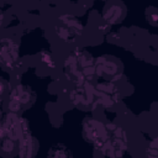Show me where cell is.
Here are the masks:
<instances>
[{
    "label": "cell",
    "instance_id": "30bf717a",
    "mask_svg": "<svg viewBox=\"0 0 158 158\" xmlns=\"http://www.w3.org/2000/svg\"><path fill=\"white\" fill-rule=\"evenodd\" d=\"M56 35L59 40H62L64 42H69L77 36V33L73 30H70L69 27H67L64 25H59L56 27Z\"/></svg>",
    "mask_w": 158,
    "mask_h": 158
},
{
    "label": "cell",
    "instance_id": "ba28073f",
    "mask_svg": "<svg viewBox=\"0 0 158 158\" xmlns=\"http://www.w3.org/2000/svg\"><path fill=\"white\" fill-rule=\"evenodd\" d=\"M19 143L20 141L14 137L6 135L0 137V153L5 157L14 156L16 152H19Z\"/></svg>",
    "mask_w": 158,
    "mask_h": 158
},
{
    "label": "cell",
    "instance_id": "9a60e30c",
    "mask_svg": "<svg viewBox=\"0 0 158 158\" xmlns=\"http://www.w3.org/2000/svg\"><path fill=\"white\" fill-rule=\"evenodd\" d=\"M2 22H4V14H2V11H1V9H0V27H1Z\"/></svg>",
    "mask_w": 158,
    "mask_h": 158
},
{
    "label": "cell",
    "instance_id": "7a4b0ae2",
    "mask_svg": "<svg viewBox=\"0 0 158 158\" xmlns=\"http://www.w3.org/2000/svg\"><path fill=\"white\" fill-rule=\"evenodd\" d=\"M94 70L96 77L115 83L122 74V64L115 57L102 56L94 60Z\"/></svg>",
    "mask_w": 158,
    "mask_h": 158
},
{
    "label": "cell",
    "instance_id": "9c48e42d",
    "mask_svg": "<svg viewBox=\"0 0 158 158\" xmlns=\"http://www.w3.org/2000/svg\"><path fill=\"white\" fill-rule=\"evenodd\" d=\"M47 158H72V153L67 146L58 143L49 148Z\"/></svg>",
    "mask_w": 158,
    "mask_h": 158
},
{
    "label": "cell",
    "instance_id": "7c38bea8",
    "mask_svg": "<svg viewBox=\"0 0 158 158\" xmlns=\"http://www.w3.org/2000/svg\"><path fill=\"white\" fill-rule=\"evenodd\" d=\"M147 19L152 25H157V11L156 7H149L147 9Z\"/></svg>",
    "mask_w": 158,
    "mask_h": 158
},
{
    "label": "cell",
    "instance_id": "4fadbf2b",
    "mask_svg": "<svg viewBox=\"0 0 158 158\" xmlns=\"http://www.w3.org/2000/svg\"><path fill=\"white\" fill-rule=\"evenodd\" d=\"M147 157L148 158H157V144L156 141H152L147 147Z\"/></svg>",
    "mask_w": 158,
    "mask_h": 158
},
{
    "label": "cell",
    "instance_id": "5bb4252c",
    "mask_svg": "<svg viewBox=\"0 0 158 158\" xmlns=\"http://www.w3.org/2000/svg\"><path fill=\"white\" fill-rule=\"evenodd\" d=\"M7 90H9V83L4 78H0V98L1 99L7 93Z\"/></svg>",
    "mask_w": 158,
    "mask_h": 158
},
{
    "label": "cell",
    "instance_id": "8fae6325",
    "mask_svg": "<svg viewBox=\"0 0 158 158\" xmlns=\"http://www.w3.org/2000/svg\"><path fill=\"white\" fill-rule=\"evenodd\" d=\"M40 60L47 67V68H54L56 67V62L52 57V54L47 51H42L40 53Z\"/></svg>",
    "mask_w": 158,
    "mask_h": 158
},
{
    "label": "cell",
    "instance_id": "3957f363",
    "mask_svg": "<svg viewBox=\"0 0 158 158\" xmlns=\"http://www.w3.org/2000/svg\"><path fill=\"white\" fill-rule=\"evenodd\" d=\"M94 98L105 107L114 106L120 101V88L114 81H101L94 86Z\"/></svg>",
    "mask_w": 158,
    "mask_h": 158
},
{
    "label": "cell",
    "instance_id": "277c9868",
    "mask_svg": "<svg viewBox=\"0 0 158 158\" xmlns=\"http://www.w3.org/2000/svg\"><path fill=\"white\" fill-rule=\"evenodd\" d=\"M17 46L10 41L5 40L0 42V63L7 68V69H14L16 63H17Z\"/></svg>",
    "mask_w": 158,
    "mask_h": 158
},
{
    "label": "cell",
    "instance_id": "52a82bcc",
    "mask_svg": "<svg viewBox=\"0 0 158 158\" xmlns=\"http://www.w3.org/2000/svg\"><path fill=\"white\" fill-rule=\"evenodd\" d=\"M37 147H38V142L36 141V138L31 137L30 135L21 138L19 143L20 158H33V156L37 152Z\"/></svg>",
    "mask_w": 158,
    "mask_h": 158
},
{
    "label": "cell",
    "instance_id": "8992f818",
    "mask_svg": "<svg viewBox=\"0 0 158 158\" xmlns=\"http://www.w3.org/2000/svg\"><path fill=\"white\" fill-rule=\"evenodd\" d=\"M33 98H35V95H33L32 90L25 85H17L10 93V99L16 100L22 107L30 105L31 101L33 100Z\"/></svg>",
    "mask_w": 158,
    "mask_h": 158
},
{
    "label": "cell",
    "instance_id": "5b68a950",
    "mask_svg": "<svg viewBox=\"0 0 158 158\" xmlns=\"http://www.w3.org/2000/svg\"><path fill=\"white\" fill-rule=\"evenodd\" d=\"M125 15H126L125 5L117 1L107 2L102 10V20L106 22V25H114L122 21Z\"/></svg>",
    "mask_w": 158,
    "mask_h": 158
},
{
    "label": "cell",
    "instance_id": "6da1fadb",
    "mask_svg": "<svg viewBox=\"0 0 158 158\" xmlns=\"http://www.w3.org/2000/svg\"><path fill=\"white\" fill-rule=\"evenodd\" d=\"M81 127H83L84 138L88 142H90L96 149L101 151L110 137L106 125L101 120H98L94 117H86L83 121Z\"/></svg>",
    "mask_w": 158,
    "mask_h": 158
}]
</instances>
